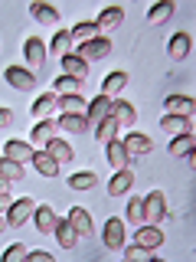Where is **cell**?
<instances>
[{
  "label": "cell",
  "mask_w": 196,
  "mask_h": 262,
  "mask_svg": "<svg viewBox=\"0 0 196 262\" xmlns=\"http://www.w3.org/2000/svg\"><path fill=\"white\" fill-rule=\"evenodd\" d=\"M134 243H141V246H147V249H157V246L163 243V233H160V226H141L137 229V236H134Z\"/></svg>",
  "instance_id": "cell-21"
},
{
  "label": "cell",
  "mask_w": 196,
  "mask_h": 262,
  "mask_svg": "<svg viewBox=\"0 0 196 262\" xmlns=\"http://www.w3.org/2000/svg\"><path fill=\"white\" fill-rule=\"evenodd\" d=\"M69 226L76 229V236L82 239V236H92V216H88V210H82V207H72L69 210Z\"/></svg>",
  "instance_id": "cell-11"
},
{
  "label": "cell",
  "mask_w": 196,
  "mask_h": 262,
  "mask_svg": "<svg viewBox=\"0 0 196 262\" xmlns=\"http://www.w3.org/2000/svg\"><path fill=\"white\" fill-rule=\"evenodd\" d=\"M4 154H7V158H13V161H20V164H27V161H33V154H36V151H33L27 141H7L4 144Z\"/></svg>",
  "instance_id": "cell-22"
},
{
  "label": "cell",
  "mask_w": 196,
  "mask_h": 262,
  "mask_svg": "<svg viewBox=\"0 0 196 262\" xmlns=\"http://www.w3.org/2000/svg\"><path fill=\"white\" fill-rule=\"evenodd\" d=\"M33 220H36V229H39V233H53L59 216L53 213V207H36V210H33Z\"/></svg>",
  "instance_id": "cell-24"
},
{
  "label": "cell",
  "mask_w": 196,
  "mask_h": 262,
  "mask_svg": "<svg viewBox=\"0 0 196 262\" xmlns=\"http://www.w3.org/2000/svg\"><path fill=\"white\" fill-rule=\"evenodd\" d=\"M59 128L72 131V135H82V131H88V118H85V115H62Z\"/></svg>",
  "instance_id": "cell-31"
},
{
  "label": "cell",
  "mask_w": 196,
  "mask_h": 262,
  "mask_svg": "<svg viewBox=\"0 0 196 262\" xmlns=\"http://www.w3.org/2000/svg\"><path fill=\"white\" fill-rule=\"evenodd\" d=\"M62 76H72V79L85 82L88 79V62L82 59V56H76V53H65L62 56Z\"/></svg>",
  "instance_id": "cell-9"
},
{
  "label": "cell",
  "mask_w": 196,
  "mask_h": 262,
  "mask_svg": "<svg viewBox=\"0 0 196 262\" xmlns=\"http://www.w3.org/2000/svg\"><path fill=\"white\" fill-rule=\"evenodd\" d=\"M7 226H10V223H7V220H4V216H0V233H4V229H7Z\"/></svg>",
  "instance_id": "cell-45"
},
{
  "label": "cell",
  "mask_w": 196,
  "mask_h": 262,
  "mask_svg": "<svg viewBox=\"0 0 196 262\" xmlns=\"http://www.w3.org/2000/svg\"><path fill=\"white\" fill-rule=\"evenodd\" d=\"M23 53H27V62L33 69H39V66L46 62V43L39 36H27V43H23Z\"/></svg>",
  "instance_id": "cell-10"
},
{
  "label": "cell",
  "mask_w": 196,
  "mask_h": 262,
  "mask_svg": "<svg viewBox=\"0 0 196 262\" xmlns=\"http://www.w3.org/2000/svg\"><path fill=\"white\" fill-rule=\"evenodd\" d=\"M69 33H72V39H76V43H88V39L102 36V30H98V23H95V20H82V23H76V27H72Z\"/></svg>",
  "instance_id": "cell-18"
},
{
  "label": "cell",
  "mask_w": 196,
  "mask_h": 262,
  "mask_svg": "<svg viewBox=\"0 0 196 262\" xmlns=\"http://www.w3.org/2000/svg\"><path fill=\"white\" fill-rule=\"evenodd\" d=\"M174 158H180V154H186V151H193V131H183V135H174V141H170L167 147Z\"/></svg>",
  "instance_id": "cell-32"
},
{
  "label": "cell",
  "mask_w": 196,
  "mask_h": 262,
  "mask_svg": "<svg viewBox=\"0 0 196 262\" xmlns=\"http://www.w3.org/2000/svg\"><path fill=\"white\" fill-rule=\"evenodd\" d=\"M59 108H62V115H85L88 102L82 95H59Z\"/></svg>",
  "instance_id": "cell-27"
},
{
  "label": "cell",
  "mask_w": 196,
  "mask_h": 262,
  "mask_svg": "<svg viewBox=\"0 0 196 262\" xmlns=\"http://www.w3.org/2000/svg\"><path fill=\"white\" fill-rule=\"evenodd\" d=\"M167 216V196H163L160 190H151L144 196V220L154 226H160V220Z\"/></svg>",
  "instance_id": "cell-1"
},
{
  "label": "cell",
  "mask_w": 196,
  "mask_h": 262,
  "mask_svg": "<svg viewBox=\"0 0 196 262\" xmlns=\"http://www.w3.org/2000/svg\"><path fill=\"white\" fill-rule=\"evenodd\" d=\"M10 203H13V200H10V193L4 190V193H0V210H10Z\"/></svg>",
  "instance_id": "cell-43"
},
{
  "label": "cell",
  "mask_w": 196,
  "mask_h": 262,
  "mask_svg": "<svg viewBox=\"0 0 196 262\" xmlns=\"http://www.w3.org/2000/svg\"><path fill=\"white\" fill-rule=\"evenodd\" d=\"M46 151H49V154H53V158H56V161H59V164H69L72 158H76V154H72V147H69V144H65V141H62V138H49V141H46Z\"/></svg>",
  "instance_id": "cell-25"
},
{
  "label": "cell",
  "mask_w": 196,
  "mask_h": 262,
  "mask_svg": "<svg viewBox=\"0 0 196 262\" xmlns=\"http://www.w3.org/2000/svg\"><path fill=\"white\" fill-rule=\"evenodd\" d=\"M16 259H27V246H20V243H13L10 249L4 252V262H16Z\"/></svg>",
  "instance_id": "cell-40"
},
{
  "label": "cell",
  "mask_w": 196,
  "mask_h": 262,
  "mask_svg": "<svg viewBox=\"0 0 196 262\" xmlns=\"http://www.w3.org/2000/svg\"><path fill=\"white\" fill-rule=\"evenodd\" d=\"M4 79L10 82L13 89H20V92H30V89L36 85V76H33V69H27V66H7Z\"/></svg>",
  "instance_id": "cell-4"
},
{
  "label": "cell",
  "mask_w": 196,
  "mask_h": 262,
  "mask_svg": "<svg viewBox=\"0 0 196 262\" xmlns=\"http://www.w3.org/2000/svg\"><path fill=\"white\" fill-rule=\"evenodd\" d=\"M108 53H111V39H108V36H95V39H88V43H79V56H82L85 62L105 59Z\"/></svg>",
  "instance_id": "cell-3"
},
{
  "label": "cell",
  "mask_w": 196,
  "mask_h": 262,
  "mask_svg": "<svg viewBox=\"0 0 196 262\" xmlns=\"http://www.w3.org/2000/svg\"><path fill=\"white\" fill-rule=\"evenodd\" d=\"M121 144L128 147V154H151L154 151V141L147 135H141V131H128Z\"/></svg>",
  "instance_id": "cell-12"
},
{
  "label": "cell",
  "mask_w": 196,
  "mask_h": 262,
  "mask_svg": "<svg viewBox=\"0 0 196 262\" xmlns=\"http://www.w3.org/2000/svg\"><path fill=\"white\" fill-rule=\"evenodd\" d=\"M82 85H85V82L82 79H72V76H62V79H56V92L59 95H82Z\"/></svg>",
  "instance_id": "cell-33"
},
{
  "label": "cell",
  "mask_w": 196,
  "mask_h": 262,
  "mask_svg": "<svg viewBox=\"0 0 196 262\" xmlns=\"http://www.w3.org/2000/svg\"><path fill=\"white\" fill-rule=\"evenodd\" d=\"M33 210H36V203H33L30 196H23V200H13L10 210H7V223H10V226H23V223L33 216Z\"/></svg>",
  "instance_id": "cell-5"
},
{
  "label": "cell",
  "mask_w": 196,
  "mask_h": 262,
  "mask_svg": "<svg viewBox=\"0 0 196 262\" xmlns=\"http://www.w3.org/2000/svg\"><path fill=\"white\" fill-rule=\"evenodd\" d=\"M4 190H10V180H7L4 174H0V193H4Z\"/></svg>",
  "instance_id": "cell-44"
},
{
  "label": "cell",
  "mask_w": 196,
  "mask_h": 262,
  "mask_svg": "<svg viewBox=\"0 0 196 262\" xmlns=\"http://www.w3.org/2000/svg\"><path fill=\"white\" fill-rule=\"evenodd\" d=\"M30 16L36 23H43V27H56V23H59V10H56L53 4H43V0H33L30 4Z\"/></svg>",
  "instance_id": "cell-6"
},
{
  "label": "cell",
  "mask_w": 196,
  "mask_h": 262,
  "mask_svg": "<svg viewBox=\"0 0 196 262\" xmlns=\"http://www.w3.org/2000/svg\"><path fill=\"white\" fill-rule=\"evenodd\" d=\"M114 135H118V121H114L111 115H108V118H105V121H98V125H95V138H98V141H102V144L114 141Z\"/></svg>",
  "instance_id": "cell-30"
},
{
  "label": "cell",
  "mask_w": 196,
  "mask_h": 262,
  "mask_svg": "<svg viewBox=\"0 0 196 262\" xmlns=\"http://www.w3.org/2000/svg\"><path fill=\"white\" fill-rule=\"evenodd\" d=\"M121 20H125V10H121V7H105L95 23H98V30H114V27H121Z\"/></svg>",
  "instance_id": "cell-23"
},
{
  "label": "cell",
  "mask_w": 196,
  "mask_h": 262,
  "mask_svg": "<svg viewBox=\"0 0 196 262\" xmlns=\"http://www.w3.org/2000/svg\"><path fill=\"white\" fill-rule=\"evenodd\" d=\"M69 43H72V33L69 30H56V36H53V53H69Z\"/></svg>",
  "instance_id": "cell-38"
},
{
  "label": "cell",
  "mask_w": 196,
  "mask_h": 262,
  "mask_svg": "<svg viewBox=\"0 0 196 262\" xmlns=\"http://www.w3.org/2000/svg\"><path fill=\"white\" fill-rule=\"evenodd\" d=\"M105 154H108V164H111V167H128V161H131V154H128V147L125 144H121L118 141V138H114V141H108V144H105Z\"/></svg>",
  "instance_id": "cell-14"
},
{
  "label": "cell",
  "mask_w": 196,
  "mask_h": 262,
  "mask_svg": "<svg viewBox=\"0 0 196 262\" xmlns=\"http://www.w3.org/2000/svg\"><path fill=\"white\" fill-rule=\"evenodd\" d=\"M0 174H4L7 180H23V164L4 154V158H0Z\"/></svg>",
  "instance_id": "cell-36"
},
{
  "label": "cell",
  "mask_w": 196,
  "mask_h": 262,
  "mask_svg": "<svg viewBox=\"0 0 196 262\" xmlns=\"http://www.w3.org/2000/svg\"><path fill=\"white\" fill-rule=\"evenodd\" d=\"M53 233H56V239H59V246H62V249H76V243H79V236H76V229H72L69 226V220H56V229H53Z\"/></svg>",
  "instance_id": "cell-17"
},
{
  "label": "cell",
  "mask_w": 196,
  "mask_h": 262,
  "mask_svg": "<svg viewBox=\"0 0 196 262\" xmlns=\"http://www.w3.org/2000/svg\"><path fill=\"white\" fill-rule=\"evenodd\" d=\"M151 256V249H147V246H141V243H131L128 249H125V259L128 262H141V259H147Z\"/></svg>",
  "instance_id": "cell-39"
},
{
  "label": "cell",
  "mask_w": 196,
  "mask_h": 262,
  "mask_svg": "<svg viewBox=\"0 0 196 262\" xmlns=\"http://www.w3.org/2000/svg\"><path fill=\"white\" fill-rule=\"evenodd\" d=\"M174 16V4L170 0H160V4H154L151 10H147V20L151 23H163V20H170Z\"/></svg>",
  "instance_id": "cell-34"
},
{
  "label": "cell",
  "mask_w": 196,
  "mask_h": 262,
  "mask_svg": "<svg viewBox=\"0 0 196 262\" xmlns=\"http://www.w3.org/2000/svg\"><path fill=\"white\" fill-rule=\"evenodd\" d=\"M128 85V72H121V69H114V72H108V76H105V82H102V95H118L121 89Z\"/></svg>",
  "instance_id": "cell-19"
},
{
  "label": "cell",
  "mask_w": 196,
  "mask_h": 262,
  "mask_svg": "<svg viewBox=\"0 0 196 262\" xmlns=\"http://www.w3.org/2000/svg\"><path fill=\"white\" fill-rule=\"evenodd\" d=\"M27 259H30V262H53V252H43V249H33V252H27Z\"/></svg>",
  "instance_id": "cell-41"
},
{
  "label": "cell",
  "mask_w": 196,
  "mask_h": 262,
  "mask_svg": "<svg viewBox=\"0 0 196 262\" xmlns=\"http://www.w3.org/2000/svg\"><path fill=\"white\" fill-rule=\"evenodd\" d=\"M160 128L170 131V135H183V131H193V118L190 115H163Z\"/></svg>",
  "instance_id": "cell-13"
},
{
  "label": "cell",
  "mask_w": 196,
  "mask_h": 262,
  "mask_svg": "<svg viewBox=\"0 0 196 262\" xmlns=\"http://www.w3.org/2000/svg\"><path fill=\"white\" fill-rule=\"evenodd\" d=\"M125 216L131 220V223H144V200H137V196H131V203L125 207Z\"/></svg>",
  "instance_id": "cell-37"
},
{
  "label": "cell",
  "mask_w": 196,
  "mask_h": 262,
  "mask_svg": "<svg viewBox=\"0 0 196 262\" xmlns=\"http://www.w3.org/2000/svg\"><path fill=\"white\" fill-rule=\"evenodd\" d=\"M190 46H193V39L186 36V33H174V36H170V59H186V56H190Z\"/></svg>",
  "instance_id": "cell-20"
},
{
  "label": "cell",
  "mask_w": 196,
  "mask_h": 262,
  "mask_svg": "<svg viewBox=\"0 0 196 262\" xmlns=\"http://www.w3.org/2000/svg\"><path fill=\"white\" fill-rule=\"evenodd\" d=\"M105 249H111V252L125 249V220L121 216L105 220Z\"/></svg>",
  "instance_id": "cell-2"
},
{
  "label": "cell",
  "mask_w": 196,
  "mask_h": 262,
  "mask_svg": "<svg viewBox=\"0 0 196 262\" xmlns=\"http://www.w3.org/2000/svg\"><path fill=\"white\" fill-rule=\"evenodd\" d=\"M56 105H59V95H56V92H43V95L36 98V102H33V115H39V118H46V115L53 112Z\"/></svg>",
  "instance_id": "cell-29"
},
{
  "label": "cell",
  "mask_w": 196,
  "mask_h": 262,
  "mask_svg": "<svg viewBox=\"0 0 196 262\" xmlns=\"http://www.w3.org/2000/svg\"><path fill=\"white\" fill-rule=\"evenodd\" d=\"M95 184H98V174H92V170H82V174H72L69 177L72 190H92Z\"/></svg>",
  "instance_id": "cell-35"
},
{
  "label": "cell",
  "mask_w": 196,
  "mask_h": 262,
  "mask_svg": "<svg viewBox=\"0 0 196 262\" xmlns=\"http://www.w3.org/2000/svg\"><path fill=\"white\" fill-rule=\"evenodd\" d=\"M131 187H134V174H131L128 167H121L118 174L111 177V184H108V193H111V196H125V193L131 190Z\"/></svg>",
  "instance_id": "cell-15"
},
{
  "label": "cell",
  "mask_w": 196,
  "mask_h": 262,
  "mask_svg": "<svg viewBox=\"0 0 196 262\" xmlns=\"http://www.w3.org/2000/svg\"><path fill=\"white\" fill-rule=\"evenodd\" d=\"M10 121H13V112L0 105V128H10Z\"/></svg>",
  "instance_id": "cell-42"
},
{
  "label": "cell",
  "mask_w": 196,
  "mask_h": 262,
  "mask_svg": "<svg viewBox=\"0 0 196 262\" xmlns=\"http://www.w3.org/2000/svg\"><path fill=\"white\" fill-rule=\"evenodd\" d=\"M163 105L170 115H193V95H170Z\"/></svg>",
  "instance_id": "cell-26"
},
{
  "label": "cell",
  "mask_w": 196,
  "mask_h": 262,
  "mask_svg": "<svg viewBox=\"0 0 196 262\" xmlns=\"http://www.w3.org/2000/svg\"><path fill=\"white\" fill-rule=\"evenodd\" d=\"M111 118L118 121V128H131L137 121V108L125 98H118V102H111Z\"/></svg>",
  "instance_id": "cell-7"
},
{
  "label": "cell",
  "mask_w": 196,
  "mask_h": 262,
  "mask_svg": "<svg viewBox=\"0 0 196 262\" xmlns=\"http://www.w3.org/2000/svg\"><path fill=\"white\" fill-rule=\"evenodd\" d=\"M33 167H36L43 177H56V174H59V161H56L49 151H36V154H33Z\"/></svg>",
  "instance_id": "cell-16"
},
{
  "label": "cell",
  "mask_w": 196,
  "mask_h": 262,
  "mask_svg": "<svg viewBox=\"0 0 196 262\" xmlns=\"http://www.w3.org/2000/svg\"><path fill=\"white\" fill-rule=\"evenodd\" d=\"M56 131H59V121H53V118H43L36 128H33V141H36V144H46L49 138H56Z\"/></svg>",
  "instance_id": "cell-28"
},
{
  "label": "cell",
  "mask_w": 196,
  "mask_h": 262,
  "mask_svg": "<svg viewBox=\"0 0 196 262\" xmlns=\"http://www.w3.org/2000/svg\"><path fill=\"white\" fill-rule=\"evenodd\" d=\"M111 102H114V98H108V95H98L95 102H88V108H85L88 125H98V121L108 118V115H111Z\"/></svg>",
  "instance_id": "cell-8"
}]
</instances>
